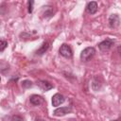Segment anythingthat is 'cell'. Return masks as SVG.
Instances as JSON below:
<instances>
[{"mask_svg":"<svg viewBox=\"0 0 121 121\" xmlns=\"http://www.w3.org/2000/svg\"><path fill=\"white\" fill-rule=\"evenodd\" d=\"M59 52H60V54L62 57L67 58V59H70V58H72V56H73V51H72L70 45H68V44H66V43H63V44L60 45Z\"/></svg>","mask_w":121,"mask_h":121,"instance_id":"cell-3","label":"cell"},{"mask_svg":"<svg viewBox=\"0 0 121 121\" xmlns=\"http://www.w3.org/2000/svg\"><path fill=\"white\" fill-rule=\"evenodd\" d=\"M48 47H49V43H48V42H44V43L42 44L41 48H39V49L36 51V54H37V55H43V53H45V51L48 49Z\"/></svg>","mask_w":121,"mask_h":121,"instance_id":"cell-10","label":"cell"},{"mask_svg":"<svg viewBox=\"0 0 121 121\" xmlns=\"http://www.w3.org/2000/svg\"><path fill=\"white\" fill-rule=\"evenodd\" d=\"M8 46V42L5 41V40H2L0 39V52L4 51L6 49V47Z\"/></svg>","mask_w":121,"mask_h":121,"instance_id":"cell-11","label":"cell"},{"mask_svg":"<svg viewBox=\"0 0 121 121\" xmlns=\"http://www.w3.org/2000/svg\"><path fill=\"white\" fill-rule=\"evenodd\" d=\"M97 3L95 2V1H92V2H89L86 6V11L89 13V14H95L96 11H97Z\"/></svg>","mask_w":121,"mask_h":121,"instance_id":"cell-9","label":"cell"},{"mask_svg":"<svg viewBox=\"0 0 121 121\" xmlns=\"http://www.w3.org/2000/svg\"><path fill=\"white\" fill-rule=\"evenodd\" d=\"M35 121H44V120H43V119H40V118H37V119H35Z\"/></svg>","mask_w":121,"mask_h":121,"instance_id":"cell-14","label":"cell"},{"mask_svg":"<svg viewBox=\"0 0 121 121\" xmlns=\"http://www.w3.org/2000/svg\"><path fill=\"white\" fill-rule=\"evenodd\" d=\"M71 112H72V109L70 107H60V108L56 109L53 112V114L56 116H63V115H65Z\"/></svg>","mask_w":121,"mask_h":121,"instance_id":"cell-7","label":"cell"},{"mask_svg":"<svg viewBox=\"0 0 121 121\" xmlns=\"http://www.w3.org/2000/svg\"><path fill=\"white\" fill-rule=\"evenodd\" d=\"M95 54V49L94 47H86L84 48L80 53V60L82 61H88L90 60Z\"/></svg>","mask_w":121,"mask_h":121,"instance_id":"cell-1","label":"cell"},{"mask_svg":"<svg viewBox=\"0 0 121 121\" xmlns=\"http://www.w3.org/2000/svg\"><path fill=\"white\" fill-rule=\"evenodd\" d=\"M22 86H23V88H30L32 86V82L30 80L26 79V80H24L22 82Z\"/></svg>","mask_w":121,"mask_h":121,"instance_id":"cell-12","label":"cell"},{"mask_svg":"<svg viewBox=\"0 0 121 121\" xmlns=\"http://www.w3.org/2000/svg\"><path fill=\"white\" fill-rule=\"evenodd\" d=\"M29 100H30V103L34 106H39V105H42L43 102H44V99L43 98V96L41 95H32L30 97H29Z\"/></svg>","mask_w":121,"mask_h":121,"instance_id":"cell-8","label":"cell"},{"mask_svg":"<svg viewBox=\"0 0 121 121\" xmlns=\"http://www.w3.org/2000/svg\"><path fill=\"white\" fill-rule=\"evenodd\" d=\"M114 121H119V120H114Z\"/></svg>","mask_w":121,"mask_h":121,"instance_id":"cell-15","label":"cell"},{"mask_svg":"<svg viewBox=\"0 0 121 121\" xmlns=\"http://www.w3.org/2000/svg\"><path fill=\"white\" fill-rule=\"evenodd\" d=\"M0 81H1V78H0Z\"/></svg>","mask_w":121,"mask_h":121,"instance_id":"cell-16","label":"cell"},{"mask_svg":"<svg viewBox=\"0 0 121 121\" xmlns=\"http://www.w3.org/2000/svg\"><path fill=\"white\" fill-rule=\"evenodd\" d=\"M33 4H34L33 1H28V2H27V5H28V12H29V13H31L32 10H33V8H32V5H33Z\"/></svg>","mask_w":121,"mask_h":121,"instance_id":"cell-13","label":"cell"},{"mask_svg":"<svg viewBox=\"0 0 121 121\" xmlns=\"http://www.w3.org/2000/svg\"><path fill=\"white\" fill-rule=\"evenodd\" d=\"M113 44H114V40L108 38V39H106V40H104L98 43V48L102 52H106V51H109L112 47Z\"/></svg>","mask_w":121,"mask_h":121,"instance_id":"cell-2","label":"cell"},{"mask_svg":"<svg viewBox=\"0 0 121 121\" xmlns=\"http://www.w3.org/2000/svg\"><path fill=\"white\" fill-rule=\"evenodd\" d=\"M37 86L43 91V92H46V91H49L50 89H52L54 86L52 83H50L49 81L47 80H38L37 81Z\"/></svg>","mask_w":121,"mask_h":121,"instance_id":"cell-5","label":"cell"},{"mask_svg":"<svg viewBox=\"0 0 121 121\" xmlns=\"http://www.w3.org/2000/svg\"><path fill=\"white\" fill-rule=\"evenodd\" d=\"M65 101V97L61 95V94H55L52 96V105L53 107H58L60 104H62Z\"/></svg>","mask_w":121,"mask_h":121,"instance_id":"cell-6","label":"cell"},{"mask_svg":"<svg viewBox=\"0 0 121 121\" xmlns=\"http://www.w3.org/2000/svg\"><path fill=\"white\" fill-rule=\"evenodd\" d=\"M120 25V18L118 14H112L109 18V26L111 28H117Z\"/></svg>","mask_w":121,"mask_h":121,"instance_id":"cell-4","label":"cell"}]
</instances>
